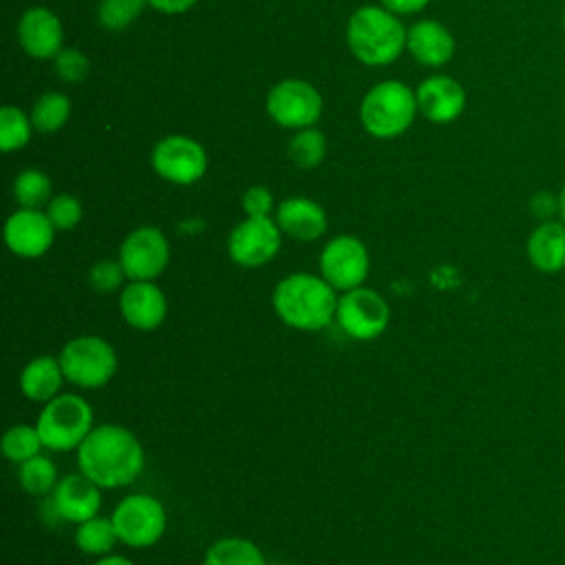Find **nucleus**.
<instances>
[{
	"instance_id": "nucleus-1",
	"label": "nucleus",
	"mask_w": 565,
	"mask_h": 565,
	"mask_svg": "<svg viewBox=\"0 0 565 565\" xmlns=\"http://www.w3.org/2000/svg\"><path fill=\"white\" fill-rule=\"evenodd\" d=\"M77 452V468L102 490L135 483L146 466V452L137 435L119 424H102L90 430Z\"/></svg>"
},
{
	"instance_id": "nucleus-2",
	"label": "nucleus",
	"mask_w": 565,
	"mask_h": 565,
	"mask_svg": "<svg viewBox=\"0 0 565 565\" xmlns=\"http://www.w3.org/2000/svg\"><path fill=\"white\" fill-rule=\"evenodd\" d=\"M271 307L278 320L296 331H322L335 322L338 291L322 276L294 271L276 282Z\"/></svg>"
},
{
	"instance_id": "nucleus-3",
	"label": "nucleus",
	"mask_w": 565,
	"mask_h": 565,
	"mask_svg": "<svg viewBox=\"0 0 565 565\" xmlns=\"http://www.w3.org/2000/svg\"><path fill=\"white\" fill-rule=\"evenodd\" d=\"M351 53L369 66L395 62L406 46V29L386 7H362L347 22Z\"/></svg>"
},
{
	"instance_id": "nucleus-4",
	"label": "nucleus",
	"mask_w": 565,
	"mask_h": 565,
	"mask_svg": "<svg viewBox=\"0 0 565 565\" xmlns=\"http://www.w3.org/2000/svg\"><path fill=\"white\" fill-rule=\"evenodd\" d=\"M35 428L46 450H53V452L77 450L95 428L93 406L82 395L60 393L51 402L42 404Z\"/></svg>"
},
{
	"instance_id": "nucleus-5",
	"label": "nucleus",
	"mask_w": 565,
	"mask_h": 565,
	"mask_svg": "<svg viewBox=\"0 0 565 565\" xmlns=\"http://www.w3.org/2000/svg\"><path fill=\"white\" fill-rule=\"evenodd\" d=\"M415 113V93L397 79H384L375 84L364 95L360 106V119L364 130L377 139L402 135L413 124Z\"/></svg>"
},
{
	"instance_id": "nucleus-6",
	"label": "nucleus",
	"mask_w": 565,
	"mask_h": 565,
	"mask_svg": "<svg viewBox=\"0 0 565 565\" xmlns=\"http://www.w3.org/2000/svg\"><path fill=\"white\" fill-rule=\"evenodd\" d=\"M57 358L66 382L79 388H102L117 373V351L102 335H77L62 347Z\"/></svg>"
},
{
	"instance_id": "nucleus-7",
	"label": "nucleus",
	"mask_w": 565,
	"mask_h": 565,
	"mask_svg": "<svg viewBox=\"0 0 565 565\" xmlns=\"http://www.w3.org/2000/svg\"><path fill=\"white\" fill-rule=\"evenodd\" d=\"M110 519L115 523L119 543L132 550L157 545L168 525V514L163 503L157 497L146 492L126 494L115 505Z\"/></svg>"
},
{
	"instance_id": "nucleus-8",
	"label": "nucleus",
	"mask_w": 565,
	"mask_h": 565,
	"mask_svg": "<svg viewBox=\"0 0 565 565\" xmlns=\"http://www.w3.org/2000/svg\"><path fill=\"white\" fill-rule=\"evenodd\" d=\"M335 322L351 340L369 342L388 329L391 307L380 291L362 285L338 296Z\"/></svg>"
},
{
	"instance_id": "nucleus-9",
	"label": "nucleus",
	"mask_w": 565,
	"mask_h": 565,
	"mask_svg": "<svg viewBox=\"0 0 565 565\" xmlns=\"http://www.w3.org/2000/svg\"><path fill=\"white\" fill-rule=\"evenodd\" d=\"M318 267L320 276L335 291H349L364 285L371 269V256L358 236L340 234L322 247Z\"/></svg>"
},
{
	"instance_id": "nucleus-10",
	"label": "nucleus",
	"mask_w": 565,
	"mask_h": 565,
	"mask_svg": "<svg viewBox=\"0 0 565 565\" xmlns=\"http://www.w3.org/2000/svg\"><path fill=\"white\" fill-rule=\"evenodd\" d=\"M282 245L276 218L245 216L227 236V254L238 267L256 269L271 263Z\"/></svg>"
},
{
	"instance_id": "nucleus-11",
	"label": "nucleus",
	"mask_w": 565,
	"mask_h": 565,
	"mask_svg": "<svg viewBox=\"0 0 565 565\" xmlns=\"http://www.w3.org/2000/svg\"><path fill=\"white\" fill-rule=\"evenodd\" d=\"M119 263L128 280H157L170 263V243L159 227H135L119 245Z\"/></svg>"
},
{
	"instance_id": "nucleus-12",
	"label": "nucleus",
	"mask_w": 565,
	"mask_h": 565,
	"mask_svg": "<svg viewBox=\"0 0 565 565\" xmlns=\"http://www.w3.org/2000/svg\"><path fill=\"white\" fill-rule=\"evenodd\" d=\"M265 106L278 126L302 130L318 121L322 97L305 79H282L269 88Z\"/></svg>"
},
{
	"instance_id": "nucleus-13",
	"label": "nucleus",
	"mask_w": 565,
	"mask_h": 565,
	"mask_svg": "<svg viewBox=\"0 0 565 565\" xmlns=\"http://www.w3.org/2000/svg\"><path fill=\"white\" fill-rule=\"evenodd\" d=\"M150 163L161 179L177 185H190L205 174L207 154L192 137L170 135L152 148Z\"/></svg>"
},
{
	"instance_id": "nucleus-14",
	"label": "nucleus",
	"mask_w": 565,
	"mask_h": 565,
	"mask_svg": "<svg viewBox=\"0 0 565 565\" xmlns=\"http://www.w3.org/2000/svg\"><path fill=\"white\" fill-rule=\"evenodd\" d=\"M46 505L57 521L79 525L82 521H88L99 514L102 488L84 472L66 475L49 494Z\"/></svg>"
},
{
	"instance_id": "nucleus-15",
	"label": "nucleus",
	"mask_w": 565,
	"mask_h": 565,
	"mask_svg": "<svg viewBox=\"0 0 565 565\" xmlns=\"http://www.w3.org/2000/svg\"><path fill=\"white\" fill-rule=\"evenodd\" d=\"M55 232L46 212L20 207L4 223V243L20 258H40L51 249Z\"/></svg>"
},
{
	"instance_id": "nucleus-16",
	"label": "nucleus",
	"mask_w": 565,
	"mask_h": 565,
	"mask_svg": "<svg viewBox=\"0 0 565 565\" xmlns=\"http://www.w3.org/2000/svg\"><path fill=\"white\" fill-rule=\"evenodd\" d=\"M119 313L135 331H154L168 316V298L154 280H130L119 291Z\"/></svg>"
},
{
	"instance_id": "nucleus-17",
	"label": "nucleus",
	"mask_w": 565,
	"mask_h": 565,
	"mask_svg": "<svg viewBox=\"0 0 565 565\" xmlns=\"http://www.w3.org/2000/svg\"><path fill=\"white\" fill-rule=\"evenodd\" d=\"M62 22L46 7H31L18 22V40L26 55L35 60H55L62 51Z\"/></svg>"
},
{
	"instance_id": "nucleus-18",
	"label": "nucleus",
	"mask_w": 565,
	"mask_h": 565,
	"mask_svg": "<svg viewBox=\"0 0 565 565\" xmlns=\"http://www.w3.org/2000/svg\"><path fill=\"white\" fill-rule=\"evenodd\" d=\"M417 110L433 124H448L463 113L466 93L463 86L448 75H433L424 79L417 90Z\"/></svg>"
},
{
	"instance_id": "nucleus-19",
	"label": "nucleus",
	"mask_w": 565,
	"mask_h": 565,
	"mask_svg": "<svg viewBox=\"0 0 565 565\" xmlns=\"http://www.w3.org/2000/svg\"><path fill=\"white\" fill-rule=\"evenodd\" d=\"M276 223L289 238L311 243L327 232V214L320 203L305 196H289L276 207Z\"/></svg>"
},
{
	"instance_id": "nucleus-20",
	"label": "nucleus",
	"mask_w": 565,
	"mask_h": 565,
	"mask_svg": "<svg viewBox=\"0 0 565 565\" xmlns=\"http://www.w3.org/2000/svg\"><path fill=\"white\" fill-rule=\"evenodd\" d=\"M408 53L424 66H441L455 53V38L435 20H419L406 31Z\"/></svg>"
},
{
	"instance_id": "nucleus-21",
	"label": "nucleus",
	"mask_w": 565,
	"mask_h": 565,
	"mask_svg": "<svg viewBox=\"0 0 565 565\" xmlns=\"http://www.w3.org/2000/svg\"><path fill=\"white\" fill-rule=\"evenodd\" d=\"M527 260L541 274H558L565 269V223L543 221L527 236Z\"/></svg>"
},
{
	"instance_id": "nucleus-22",
	"label": "nucleus",
	"mask_w": 565,
	"mask_h": 565,
	"mask_svg": "<svg viewBox=\"0 0 565 565\" xmlns=\"http://www.w3.org/2000/svg\"><path fill=\"white\" fill-rule=\"evenodd\" d=\"M66 382L60 358L35 355L29 360L20 373V391L29 402L46 404L60 395L62 384Z\"/></svg>"
},
{
	"instance_id": "nucleus-23",
	"label": "nucleus",
	"mask_w": 565,
	"mask_h": 565,
	"mask_svg": "<svg viewBox=\"0 0 565 565\" xmlns=\"http://www.w3.org/2000/svg\"><path fill=\"white\" fill-rule=\"evenodd\" d=\"M203 565H267V561L254 541L223 536L205 550Z\"/></svg>"
},
{
	"instance_id": "nucleus-24",
	"label": "nucleus",
	"mask_w": 565,
	"mask_h": 565,
	"mask_svg": "<svg viewBox=\"0 0 565 565\" xmlns=\"http://www.w3.org/2000/svg\"><path fill=\"white\" fill-rule=\"evenodd\" d=\"M115 543H119L115 523L110 516H93L75 525V545L82 554L88 556H106L113 552Z\"/></svg>"
},
{
	"instance_id": "nucleus-25",
	"label": "nucleus",
	"mask_w": 565,
	"mask_h": 565,
	"mask_svg": "<svg viewBox=\"0 0 565 565\" xmlns=\"http://www.w3.org/2000/svg\"><path fill=\"white\" fill-rule=\"evenodd\" d=\"M18 481L24 492L33 497H49L57 486V466L46 455H35L22 463H18Z\"/></svg>"
},
{
	"instance_id": "nucleus-26",
	"label": "nucleus",
	"mask_w": 565,
	"mask_h": 565,
	"mask_svg": "<svg viewBox=\"0 0 565 565\" xmlns=\"http://www.w3.org/2000/svg\"><path fill=\"white\" fill-rule=\"evenodd\" d=\"M42 448H44V444H42V437L35 426L13 424L2 435V455L13 463H22V461L40 455Z\"/></svg>"
},
{
	"instance_id": "nucleus-27",
	"label": "nucleus",
	"mask_w": 565,
	"mask_h": 565,
	"mask_svg": "<svg viewBox=\"0 0 565 565\" xmlns=\"http://www.w3.org/2000/svg\"><path fill=\"white\" fill-rule=\"evenodd\" d=\"M71 115V99L62 93H44L31 108V124L42 132L60 130Z\"/></svg>"
},
{
	"instance_id": "nucleus-28",
	"label": "nucleus",
	"mask_w": 565,
	"mask_h": 565,
	"mask_svg": "<svg viewBox=\"0 0 565 565\" xmlns=\"http://www.w3.org/2000/svg\"><path fill=\"white\" fill-rule=\"evenodd\" d=\"M13 196L20 203V207H33L40 210L46 205L51 196V179L35 168L22 170L13 181Z\"/></svg>"
},
{
	"instance_id": "nucleus-29",
	"label": "nucleus",
	"mask_w": 565,
	"mask_h": 565,
	"mask_svg": "<svg viewBox=\"0 0 565 565\" xmlns=\"http://www.w3.org/2000/svg\"><path fill=\"white\" fill-rule=\"evenodd\" d=\"M324 152H327L324 135L311 126L298 130L289 141V159L305 170L320 166L324 159Z\"/></svg>"
},
{
	"instance_id": "nucleus-30",
	"label": "nucleus",
	"mask_w": 565,
	"mask_h": 565,
	"mask_svg": "<svg viewBox=\"0 0 565 565\" xmlns=\"http://www.w3.org/2000/svg\"><path fill=\"white\" fill-rule=\"evenodd\" d=\"M31 117L15 106H2L0 110V148L2 152L20 150L31 139Z\"/></svg>"
},
{
	"instance_id": "nucleus-31",
	"label": "nucleus",
	"mask_w": 565,
	"mask_h": 565,
	"mask_svg": "<svg viewBox=\"0 0 565 565\" xmlns=\"http://www.w3.org/2000/svg\"><path fill=\"white\" fill-rule=\"evenodd\" d=\"M148 0H102L97 7V20L104 29L119 31L132 24Z\"/></svg>"
},
{
	"instance_id": "nucleus-32",
	"label": "nucleus",
	"mask_w": 565,
	"mask_h": 565,
	"mask_svg": "<svg viewBox=\"0 0 565 565\" xmlns=\"http://www.w3.org/2000/svg\"><path fill=\"white\" fill-rule=\"evenodd\" d=\"M126 271L117 260L113 258H102L97 263H93V267L88 269V285L93 287V291L97 294H115V291H121L126 285Z\"/></svg>"
},
{
	"instance_id": "nucleus-33",
	"label": "nucleus",
	"mask_w": 565,
	"mask_h": 565,
	"mask_svg": "<svg viewBox=\"0 0 565 565\" xmlns=\"http://www.w3.org/2000/svg\"><path fill=\"white\" fill-rule=\"evenodd\" d=\"M46 216L53 223L55 230L60 232H68L73 230L82 216H84V207L79 203V199H75L73 194H55L49 203H46Z\"/></svg>"
},
{
	"instance_id": "nucleus-34",
	"label": "nucleus",
	"mask_w": 565,
	"mask_h": 565,
	"mask_svg": "<svg viewBox=\"0 0 565 565\" xmlns=\"http://www.w3.org/2000/svg\"><path fill=\"white\" fill-rule=\"evenodd\" d=\"M55 73L60 79H64L66 84H77L82 79H86L90 64L88 57L79 51V49H62L55 60Z\"/></svg>"
},
{
	"instance_id": "nucleus-35",
	"label": "nucleus",
	"mask_w": 565,
	"mask_h": 565,
	"mask_svg": "<svg viewBox=\"0 0 565 565\" xmlns=\"http://www.w3.org/2000/svg\"><path fill=\"white\" fill-rule=\"evenodd\" d=\"M241 207L245 216H269L274 210V196L265 185H252L243 192Z\"/></svg>"
},
{
	"instance_id": "nucleus-36",
	"label": "nucleus",
	"mask_w": 565,
	"mask_h": 565,
	"mask_svg": "<svg viewBox=\"0 0 565 565\" xmlns=\"http://www.w3.org/2000/svg\"><path fill=\"white\" fill-rule=\"evenodd\" d=\"M530 214L534 218L543 221H554L558 214V194H552L550 190H541L530 199Z\"/></svg>"
},
{
	"instance_id": "nucleus-37",
	"label": "nucleus",
	"mask_w": 565,
	"mask_h": 565,
	"mask_svg": "<svg viewBox=\"0 0 565 565\" xmlns=\"http://www.w3.org/2000/svg\"><path fill=\"white\" fill-rule=\"evenodd\" d=\"M382 4L393 11V13H399V15H406V13H417L422 11L428 0H382Z\"/></svg>"
},
{
	"instance_id": "nucleus-38",
	"label": "nucleus",
	"mask_w": 565,
	"mask_h": 565,
	"mask_svg": "<svg viewBox=\"0 0 565 565\" xmlns=\"http://www.w3.org/2000/svg\"><path fill=\"white\" fill-rule=\"evenodd\" d=\"M148 4L161 13H183L196 4V0H148Z\"/></svg>"
},
{
	"instance_id": "nucleus-39",
	"label": "nucleus",
	"mask_w": 565,
	"mask_h": 565,
	"mask_svg": "<svg viewBox=\"0 0 565 565\" xmlns=\"http://www.w3.org/2000/svg\"><path fill=\"white\" fill-rule=\"evenodd\" d=\"M93 565H135V563L119 554H106V556H99Z\"/></svg>"
},
{
	"instance_id": "nucleus-40",
	"label": "nucleus",
	"mask_w": 565,
	"mask_h": 565,
	"mask_svg": "<svg viewBox=\"0 0 565 565\" xmlns=\"http://www.w3.org/2000/svg\"><path fill=\"white\" fill-rule=\"evenodd\" d=\"M558 216L565 223V181H563V188L558 192Z\"/></svg>"
},
{
	"instance_id": "nucleus-41",
	"label": "nucleus",
	"mask_w": 565,
	"mask_h": 565,
	"mask_svg": "<svg viewBox=\"0 0 565 565\" xmlns=\"http://www.w3.org/2000/svg\"><path fill=\"white\" fill-rule=\"evenodd\" d=\"M563 26H565V13H563Z\"/></svg>"
}]
</instances>
